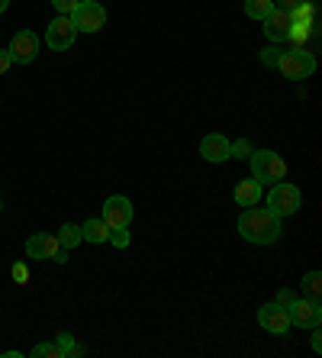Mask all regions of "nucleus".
<instances>
[{
  "label": "nucleus",
  "instance_id": "obj_10",
  "mask_svg": "<svg viewBox=\"0 0 322 358\" xmlns=\"http://www.w3.org/2000/svg\"><path fill=\"white\" fill-rule=\"evenodd\" d=\"M103 223L113 229V226H129L133 223V217H136V210H133V200L129 197H123V194H113V197H107L103 200Z\"/></svg>",
  "mask_w": 322,
  "mask_h": 358
},
{
  "label": "nucleus",
  "instance_id": "obj_23",
  "mask_svg": "<svg viewBox=\"0 0 322 358\" xmlns=\"http://www.w3.org/2000/svg\"><path fill=\"white\" fill-rule=\"evenodd\" d=\"M277 62H281V49H277V45H271V49H265V52H261V65H268V68H277Z\"/></svg>",
  "mask_w": 322,
  "mask_h": 358
},
{
  "label": "nucleus",
  "instance_id": "obj_25",
  "mask_svg": "<svg viewBox=\"0 0 322 358\" xmlns=\"http://www.w3.org/2000/svg\"><path fill=\"white\" fill-rule=\"evenodd\" d=\"M52 7H55L61 17H71V10L78 7V0H52Z\"/></svg>",
  "mask_w": 322,
  "mask_h": 358
},
{
  "label": "nucleus",
  "instance_id": "obj_16",
  "mask_svg": "<svg viewBox=\"0 0 322 358\" xmlns=\"http://www.w3.org/2000/svg\"><path fill=\"white\" fill-rule=\"evenodd\" d=\"M55 239H58V245H61V249H78V245H81V226L78 223H61L58 226V233H55Z\"/></svg>",
  "mask_w": 322,
  "mask_h": 358
},
{
  "label": "nucleus",
  "instance_id": "obj_27",
  "mask_svg": "<svg viewBox=\"0 0 322 358\" xmlns=\"http://www.w3.org/2000/svg\"><path fill=\"white\" fill-rule=\"evenodd\" d=\"M293 297H297V294L290 291V287H284V291H277V297H274V303H281V307L287 310L290 303H293Z\"/></svg>",
  "mask_w": 322,
  "mask_h": 358
},
{
  "label": "nucleus",
  "instance_id": "obj_13",
  "mask_svg": "<svg viewBox=\"0 0 322 358\" xmlns=\"http://www.w3.org/2000/svg\"><path fill=\"white\" fill-rule=\"evenodd\" d=\"M200 155L210 162V165H219V162L229 159V139L223 133H207L200 139Z\"/></svg>",
  "mask_w": 322,
  "mask_h": 358
},
{
  "label": "nucleus",
  "instance_id": "obj_21",
  "mask_svg": "<svg viewBox=\"0 0 322 358\" xmlns=\"http://www.w3.org/2000/svg\"><path fill=\"white\" fill-rule=\"evenodd\" d=\"M55 349H58V358H68V355H75L78 345H75V336L71 333H61L55 342Z\"/></svg>",
  "mask_w": 322,
  "mask_h": 358
},
{
  "label": "nucleus",
  "instance_id": "obj_17",
  "mask_svg": "<svg viewBox=\"0 0 322 358\" xmlns=\"http://www.w3.org/2000/svg\"><path fill=\"white\" fill-rule=\"evenodd\" d=\"M319 294H322V275L313 268V271H306L303 275V297L319 300Z\"/></svg>",
  "mask_w": 322,
  "mask_h": 358
},
{
  "label": "nucleus",
  "instance_id": "obj_29",
  "mask_svg": "<svg viewBox=\"0 0 322 358\" xmlns=\"http://www.w3.org/2000/svg\"><path fill=\"white\" fill-rule=\"evenodd\" d=\"M313 352H322V333H319V326H313Z\"/></svg>",
  "mask_w": 322,
  "mask_h": 358
},
{
  "label": "nucleus",
  "instance_id": "obj_8",
  "mask_svg": "<svg viewBox=\"0 0 322 358\" xmlns=\"http://www.w3.org/2000/svg\"><path fill=\"white\" fill-rule=\"evenodd\" d=\"M75 39H78V29H75V23H71V17H61V13H58V17L45 26V45H49L52 52H68L75 45Z\"/></svg>",
  "mask_w": 322,
  "mask_h": 358
},
{
  "label": "nucleus",
  "instance_id": "obj_19",
  "mask_svg": "<svg viewBox=\"0 0 322 358\" xmlns=\"http://www.w3.org/2000/svg\"><path fill=\"white\" fill-rule=\"evenodd\" d=\"M251 142L248 139H235V142H229V159H239V162H248V155H251Z\"/></svg>",
  "mask_w": 322,
  "mask_h": 358
},
{
  "label": "nucleus",
  "instance_id": "obj_20",
  "mask_svg": "<svg viewBox=\"0 0 322 358\" xmlns=\"http://www.w3.org/2000/svg\"><path fill=\"white\" fill-rule=\"evenodd\" d=\"M107 242L113 245V249H126L129 245V226H113L107 236Z\"/></svg>",
  "mask_w": 322,
  "mask_h": 358
},
{
  "label": "nucleus",
  "instance_id": "obj_4",
  "mask_svg": "<svg viewBox=\"0 0 322 358\" xmlns=\"http://www.w3.org/2000/svg\"><path fill=\"white\" fill-rule=\"evenodd\" d=\"M300 207H303V194H300L297 184H290V181L271 184V191H268V210H271V213H277V217H293Z\"/></svg>",
  "mask_w": 322,
  "mask_h": 358
},
{
  "label": "nucleus",
  "instance_id": "obj_14",
  "mask_svg": "<svg viewBox=\"0 0 322 358\" xmlns=\"http://www.w3.org/2000/svg\"><path fill=\"white\" fill-rule=\"evenodd\" d=\"M232 197H235V203H239V207H255L258 200L265 197V187H261L258 181H251V178H245V181L235 184Z\"/></svg>",
  "mask_w": 322,
  "mask_h": 358
},
{
  "label": "nucleus",
  "instance_id": "obj_5",
  "mask_svg": "<svg viewBox=\"0 0 322 358\" xmlns=\"http://www.w3.org/2000/svg\"><path fill=\"white\" fill-rule=\"evenodd\" d=\"M71 23L78 33H100L107 26V7L97 0H78V7L71 10Z\"/></svg>",
  "mask_w": 322,
  "mask_h": 358
},
{
  "label": "nucleus",
  "instance_id": "obj_11",
  "mask_svg": "<svg viewBox=\"0 0 322 358\" xmlns=\"http://www.w3.org/2000/svg\"><path fill=\"white\" fill-rule=\"evenodd\" d=\"M258 326L271 336H287L290 329H293L287 320V310H284L281 303H274V300L265 303V307H258Z\"/></svg>",
  "mask_w": 322,
  "mask_h": 358
},
{
  "label": "nucleus",
  "instance_id": "obj_2",
  "mask_svg": "<svg viewBox=\"0 0 322 358\" xmlns=\"http://www.w3.org/2000/svg\"><path fill=\"white\" fill-rule=\"evenodd\" d=\"M248 162H251V175H255L258 184H277L287 175V162L274 149H255L248 155Z\"/></svg>",
  "mask_w": 322,
  "mask_h": 358
},
{
  "label": "nucleus",
  "instance_id": "obj_7",
  "mask_svg": "<svg viewBox=\"0 0 322 358\" xmlns=\"http://www.w3.org/2000/svg\"><path fill=\"white\" fill-rule=\"evenodd\" d=\"M287 320H290V326H297V329H313V326H319L322 323L319 300L297 294V297H293V303L287 307Z\"/></svg>",
  "mask_w": 322,
  "mask_h": 358
},
{
  "label": "nucleus",
  "instance_id": "obj_3",
  "mask_svg": "<svg viewBox=\"0 0 322 358\" xmlns=\"http://www.w3.org/2000/svg\"><path fill=\"white\" fill-rule=\"evenodd\" d=\"M277 71L290 81H306V78L316 75V55L306 52L303 45L300 49H290V52H281V62H277Z\"/></svg>",
  "mask_w": 322,
  "mask_h": 358
},
{
  "label": "nucleus",
  "instance_id": "obj_15",
  "mask_svg": "<svg viewBox=\"0 0 322 358\" xmlns=\"http://www.w3.org/2000/svg\"><path fill=\"white\" fill-rule=\"evenodd\" d=\"M107 236H110V226L103 223V217H94V220H87V223H81V239L84 242H91V245H100V242H107Z\"/></svg>",
  "mask_w": 322,
  "mask_h": 358
},
{
  "label": "nucleus",
  "instance_id": "obj_24",
  "mask_svg": "<svg viewBox=\"0 0 322 358\" xmlns=\"http://www.w3.org/2000/svg\"><path fill=\"white\" fill-rule=\"evenodd\" d=\"M10 275H13V281H17V284H26V281H29V268H26L23 262H17V265L10 268Z\"/></svg>",
  "mask_w": 322,
  "mask_h": 358
},
{
  "label": "nucleus",
  "instance_id": "obj_6",
  "mask_svg": "<svg viewBox=\"0 0 322 358\" xmlns=\"http://www.w3.org/2000/svg\"><path fill=\"white\" fill-rule=\"evenodd\" d=\"M26 259H39V262H58V265H65L68 262V249H61L58 245V239L55 236H49V233H33L29 239H26Z\"/></svg>",
  "mask_w": 322,
  "mask_h": 358
},
{
  "label": "nucleus",
  "instance_id": "obj_22",
  "mask_svg": "<svg viewBox=\"0 0 322 358\" xmlns=\"http://www.w3.org/2000/svg\"><path fill=\"white\" fill-rule=\"evenodd\" d=\"M29 355H33V358H58V349L52 345V342H39V345H33V349H29Z\"/></svg>",
  "mask_w": 322,
  "mask_h": 358
},
{
  "label": "nucleus",
  "instance_id": "obj_31",
  "mask_svg": "<svg viewBox=\"0 0 322 358\" xmlns=\"http://www.w3.org/2000/svg\"><path fill=\"white\" fill-rule=\"evenodd\" d=\"M0 210H3V207H0Z\"/></svg>",
  "mask_w": 322,
  "mask_h": 358
},
{
  "label": "nucleus",
  "instance_id": "obj_18",
  "mask_svg": "<svg viewBox=\"0 0 322 358\" xmlns=\"http://www.w3.org/2000/svg\"><path fill=\"white\" fill-rule=\"evenodd\" d=\"M274 10V0H245V17L251 20H265Z\"/></svg>",
  "mask_w": 322,
  "mask_h": 358
},
{
  "label": "nucleus",
  "instance_id": "obj_1",
  "mask_svg": "<svg viewBox=\"0 0 322 358\" xmlns=\"http://www.w3.org/2000/svg\"><path fill=\"white\" fill-rule=\"evenodd\" d=\"M239 236L255 245H271L281 239V217L271 213L268 207H245L239 217Z\"/></svg>",
  "mask_w": 322,
  "mask_h": 358
},
{
  "label": "nucleus",
  "instance_id": "obj_9",
  "mask_svg": "<svg viewBox=\"0 0 322 358\" xmlns=\"http://www.w3.org/2000/svg\"><path fill=\"white\" fill-rule=\"evenodd\" d=\"M7 49H10L13 65H33L36 55H39V36H36L33 29H20Z\"/></svg>",
  "mask_w": 322,
  "mask_h": 358
},
{
  "label": "nucleus",
  "instance_id": "obj_26",
  "mask_svg": "<svg viewBox=\"0 0 322 358\" xmlns=\"http://www.w3.org/2000/svg\"><path fill=\"white\" fill-rule=\"evenodd\" d=\"M303 3H306V0H274V7H277V10H287V13H297Z\"/></svg>",
  "mask_w": 322,
  "mask_h": 358
},
{
  "label": "nucleus",
  "instance_id": "obj_28",
  "mask_svg": "<svg viewBox=\"0 0 322 358\" xmlns=\"http://www.w3.org/2000/svg\"><path fill=\"white\" fill-rule=\"evenodd\" d=\"M13 68V59H10V49H0V75H7Z\"/></svg>",
  "mask_w": 322,
  "mask_h": 358
},
{
  "label": "nucleus",
  "instance_id": "obj_30",
  "mask_svg": "<svg viewBox=\"0 0 322 358\" xmlns=\"http://www.w3.org/2000/svg\"><path fill=\"white\" fill-rule=\"evenodd\" d=\"M7 10H10V0H0V17H3Z\"/></svg>",
  "mask_w": 322,
  "mask_h": 358
},
{
  "label": "nucleus",
  "instance_id": "obj_12",
  "mask_svg": "<svg viewBox=\"0 0 322 358\" xmlns=\"http://www.w3.org/2000/svg\"><path fill=\"white\" fill-rule=\"evenodd\" d=\"M293 13H287V10H277L274 7L271 13H268L261 23H265V36H268V42H274V45H281V42H287L290 39V29H293Z\"/></svg>",
  "mask_w": 322,
  "mask_h": 358
}]
</instances>
